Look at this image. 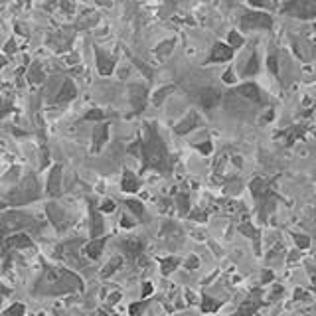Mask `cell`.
I'll return each instance as SVG.
<instances>
[{
	"label": "cell",
	"instance_id": "obj_15",
	"mask_svg": "<svg viewBox=\"0 0 316 316\" xmlns=\"http://www.w3.org/2000/svg\"><path fill=\"white\" fill-rule=\"evenodd\" d=\"M221 301H214L212 296H202V310L203 312H215L221 308Z\"/></svg>",
	"mask_w": 316,
	"mask_h": 316
},
{
	"label": "cell",
	"instance_id": "obj_5",
	"mask_svg": "<svg viewBox=\"0 0 316 316\" xmlns=\"http://www.w3.org/2000/svg\"><path fill=\"white\" fill-rule=\"evenodd\" d=\"M235 95H239V97L255 103V105H265L267 103L265 93L259 89V85H255L251 81H249V83H243L239 87H235Z\"/></svg>",
	"mask_w": 316,
	"mask_h": 316
},
{
	"label": "cell",
	"instance_id": "obj_18",
	"mask_svg": "<svg viewBox=\"0 0 316 316\" xmlns=\"http://www.w3.org/2000/svg\"><path fill=\"white\" fill-rule=\"evenodd\" d=\"M103 243H105V239H95V241H91V243H89V247H87V249H85L89 257H99V253H101Z\"/></svg>",
	"mask_w": 316,
	"mask_h": 316
},
{
	"label": "cell",
	"instance_id": "obj_26",
	"mask_svg": "<svg viewBox=\"0 0 316 316\" xmlns=\"http://www.w3.org/2000/svg\"><path fill=\"white\" fill-rule=\"evenodd\" d=\"M224 81H226V83H229V85H231V83H235V73H233L231 69H229V71H226V76H224Z\"/></svg>",
	"mask_w": 316,
	"mask_h": 316
},
{
	"label": "cell",
	"instance_id": "obj_3",
	"mask_svg": "<svg viewBox=\"0 0 316 316\" xmlns=\"http://www.w3.org/2000/svg\"><path fill=\"white\" fill-rule=\"evenodd\" d=\"M239 26L243 32H251V30H271L273 28V16L259 10H247L241 16Z\"/></svg>",
	"mask_w": 316,
	"mask_h": 316
},
{
	"label": "cell",
	"instance_id": "obj_30",
	"mask_svg": "<svg viewBox=\"0 0 316 316\" xmlns=\"http://www.w3.org/2000/svg\"><path fill=\"white\" fill-rule=\"evenodd\" d=\"M304 296H306V292H303V291L294 292V299H304Z\"/></svg>",
	"mask_w": 316,
	"mask_h": 316
},
{
	"label": "cell",
	"instance_id": "obj_27",
	"mask_svg": "<svg viewBox=\"0 0 316 316\" xmlns=\"http://www.w3.org/2000/svg\"><path fill=\"white\" fill-rule=\"evenodd\" d=\"M198 263H200V261H198L196 257H190L188 261H186V267H190V269H194V267H198Z\"/></svg>",
	"mask_w": 316,
	"mask_h": 316
},
{
	"label": "cell",
	"instance_id": "obj_16",
	"mask_svg": "<svg viewBox=\"0 0 316 316\" xmlns=\"http://www.w3.org/2000/svg\"><path fill=\"white\" fill-rule=\"evenodd\" d=\"M178 265H180V259H178V257H168V259H162V263H160V267H162V273H164V275L172 273Z\"/></svg>",
	"mask_w": 316,
	"mask_h": 316
},
{
	"label": "cell",
	"instance_id": "obj_28",
	"mask_svg": "<svg viewBox=\"0 0 316 316\" xmlns=\"http://www.w3.org/2000/svg\"><path fill=\"white\" fill-rule=\"evenodd\" d=\"M101 210H105V212H113V210H115L113 202H105V203L101 206Z\"/></svg>",
	"mask_w": 316,
	"mask_h": 316
},
{
	"label": "cell",
	"instance_id": "obj_21",
	"mask_svg": "<svg viewBox=\"0 0 316 316\" xmlns=\"http://www.w3.org/2000/svg\"><path fill=\"white\" fill-rule=\"evenodd\" d=\"M126 206H128V208H131V210L135 212V214L139 215V217H140L142 214H144V208H142V203L137 202V200H128V202H126Z\"/></svg>",
	"mask_w": 316,
	"mask_h": 316
},
{
	"label": "cell",
	"instance_id": "obj_25",
	"mask_svg": "<svg viewBox=\"0 0 316 316\" xmlns=\"http://www.w3.org/2000/svg\"><path fill=\"white\" fill-rule=\"evenodd\" d=\"M198 151H202L203 154H210V152H212V142H210V140H206L203 144H198Z\"/></svg>",
	"mask_w": 316,
	"mask_h": 316
},
{
	"label": "cell",
	"instance_id": "obj_8",
	"mask_svg": "<svg viewBox=\"0 0 316 316\" xmlns=\"http://www.w3.org/2000/svg\"><path fill=\"white\" fill-rule=\"evenodd\" d=\"M261 304H263V301H261V296H259V291H253L251 296H249L247 301H243V304L239 306V310L235 312V316H253L257 310H259Z\"/></svg>",
	"mask_w": 316,
	"mask_h": 316
},
{
	"label": "cell",
	"instance_id": "obj_13",
	"mask_svg": "<svg viewBox=\"0 0 316 316\" xmlns=\"http://www.w3.org/2000/svg\"><path fill=\"white\" fill-rule=\"evenodd\" d=\"M278 137H283V139L287 140V144H291L294 140L303 139L304 137V128L303 126H291L289 131H283V133H278Z\"/></svg>",
	"mask_w": 316,
	"mask_h": 316
},
{
	"label": "cell",
	"instance_id": "obj_32",
	"mask_svg": "<svg viewBox=\"0 0 316 316\" xmlns=\"http://www.w3.org/2000/svg\"><path fill=\"white\" fill-rule=\"evenodd\" d=\"M314 30H316V24H314Z\"/></svg>",
	"mask_w": 316,
	"mask_h": 316
},
{
	"label": "cell",
	"instance_id": "obj_12",
	"mask_svg": "<svg viewBox=\"0 0 316 316\" xmlns=\"http://www.w3.org/2000/svg\"><path fill=\"white\" fill-rule=\"evenodd\" d=\"M259 69H261V63H259V55H257V51H253L251 58H249V62L247 65L243 67V77L247 79V77H253L259 73Z\"/></svg>",
	"mask_w": 316,
	"mask_h": 316
},
{
	"label": "cell",
	"instance_id": "obj_22",
	"mask_svg": "<svg viewBox=\"0 0 316 316\" xmlns=\"http://www.w3.org/2000/svg\"><path fill=\"white\" fill-rule=\"evenodd\" d=\"M269 69H271V73H273V76L277 77L278 76V67H277V55H275V53H271V55H269Z\"/></svg>",
	"mask_w": 316,
	"mask_h": 316
},
{
	"label": "cell",
	"instance_id": "obj_31",
	"mask_svg": "<svg viewBox=\"0 0 316 316\" xmlns=\"http://www.w3.org/2000/svg\"><path fill=\"white\" fill-rule=\"evenodd\" d=\"M271 278H273V275H271V273H265V277H263V285H267Z\"/></svg>",
	"mask_w": 316,
	"mask_h": 316
},
{
	"label": "cell",
	"instance_id": "obj_6",
	"mask_svg": "<svg viewBox=\"0 0 316 316\" xmlns=\"http://www.w3.org/2000/svg\"><path fill=\"white\" fill-rule=\"evenodd\" d=\"M198 101L202 105V109L212 111V109H215V105H219V101H221V91H219V89H214V87L200 89Z\"/></svg>",
	"mask_w": 316,
	"mask_h": 316
},
{
	"label": "cell",
	"instance_id": "obj_7",
	"mask_svg": "<svg viewBox=\"0 0 316 316\" xmlns=\"http://www.w3.org/2000/svg\"><path fill=\"white\" fill-rule=\"evenodd\" d=\"M233 58V50L229 48L228 44H221L217 42L214 48H212V53L208 58V63H221V62H229Z\"/></svg>",
	"mask_w": 316,
	"mask_h": 316
},
{
	"label": "cell",
	"instance_id": "obj_4",
	"mask_svg": "<svg viewBox=\"0 0 316 316\" xmlns=\"http://www.w3.org/2000/svg\"><path fill=\"white\" fill-rule=\"evenodd\" d=\"M281 10L291 14L294 18H316V0H294L281 6Z\"/></svg>",
	"mask_w": 316,
	"mask_h": 316
},
{
	"label": "cell",
	"instance_id": "obj_19",
	"mask_svg": "<svg viewBox=\"0 0 316 316\" xmlns=\"http://www.w3.org/2000/svg\"><path fill=\"white\" fill-rule=\"evenodd\" d=\"M188 206H190V200L186 194H180L178 196V208H180V214H188Z\"/></svg>",
	"mask_w": 316,
	"mask_h": 316
},
{
	"label": "cell",
	"instance_id": "obj_2",
	"mask_svg": "<svg viewBox=\"0 0 316 316\" xmlns=\"http://www.w3.org/2000/svg\"><path fill=\"white\" fill-rule=\"evenodd\" d=\"M249 190H251L253 198L257 202V208H259V217L265 221L269 212L275 210V202H277V196L273 194L271 190V184L263 180V178H253L251 184H249Z\"/></svg>",
	"mask_w": 316,
	"mask_h": 316
},
{
	"label": "cell",
	"instance_id": "obj_11",
	"mask_svg": "<svg viewBox=\"0 0 316 316\" xmlns=\"http://www.w3.org/2000/svg\"><path fill=\"white\" fill-rule=\"evenodd\" d=\"M131 99H133V105H135V109H137V113H140V109L144 107V103H146V89L137 85V87L131 89Z\"/></svg>",
	"mask_w": 316,
	"mask_h": 316
},
{
	"label": "cell",
	"instance_id": "obj_10",
	"mask_svg": "<svg viewBox=\"0 0 316 316\" xmlns=\"http://www.w3.org/2000/svg\"><path fill=\"white\" fill-rule=\"evenodd\" d=\"M239 231L243 233V235L251 237L253 245H255V251H257V255H261V241H259L261 233H259V229L255 228L251 221H241V224H239Z\"/></svg>",
	"mask_w": 316,
	"mask_h": 316
},
{
	"label": "cell",
	"instance_id": "obj_14",
	"mask_svg": "<svg viewBox=\"0 0 316 316\" xmlns=\"http://www.w3.org/2000/svg\"><path fill=\"white\" fill-rule=\"evenodd\" d=\"M139 188H140V180L133 172L126 170L125 174H123V190L125 192H137Z\"/></svg>",
	"mask_w": 316,
	"mask_h": 316
},
{
	"label": "cell",
	"instance_id": "obj_24",
	"mask_svg": "<svg viewBox=\"0 0 316 316\" xmlns=\"http://www.w3.org/2000/svg\"><path fill=\"white\" fill-rule=\"evenodd\" d=\"M172 85H170V87H164V89H160V91H158V93H156V97H154V103H156V105H158V103L162 101V99H164L166 97V93H170V91H172Z\"/></svg>",
	"mask_w": 316,
	"mask_h": 316
},
{
	"label": "cell",
	"instance_id": "obj_20",
	"mask_svg": "<svg viewBox=\"0 0 316 316\" xmlns=\"http://www.w3.org/2000/svg\"><path fill=\"white\" fill-rule=\"evenodd\" d=\"M294 243L299 245V249H306V247H310V237L296 233V235H294Z\"/></svg>",
	"mask_w": 316,
	"mask_h": 316
},
{
	"label": "cell",
	"instance_id": "obj_1",
	"mask_svg": "<svg viewBox=\"0 0 316 316\" xmlns=\"http://www.w3.org/2000/svg\"><path fill=\"white\" fill-rule=\"evenodd\" d=\"M142 156H144V168H154L158 172H170V154L166 151L164 142L154 125L144 126Z\"/></svg>",
	"mask_w": 316,
	"mask_h": 316
},
{
	"label": "cell",
	"instance_id": "obj_29",
	"mask_svg": "<svg viewBox=\"0 0 316 316\" xmlns=\"http://www.w3.org/2000/svg\"><path fill=\"white\" fill-rule=\"evenodd\" d=\"M152 292V287H151V283H146V285H144V289H142V296H148V294H151Z\"/></svg>",
	"mask_w": 316,
	"mask_h": 316
},
{
	"label": "cell",
	"instance_id": "obj_23",
	"mask_svg": "<svg viewBox=\"0 0 316 316\" xmlns=\"http://www.w3.org/2000/svg\"><path fill=\"white\" fill-rule=\"evenodd\" d=\"M146 306V301H142V303H137V304H131V308H128V312L131 316H139L142 312V308Z\"/></svg>",
	"mask_w": 316,
	"mask_h": 316
},
{
	"label": "cell",
	"instance_id": "obj_9",
	"mask_svg": "<svg viewBox=\"0 0 316 316\" xmlns=\"http://www.w3.org/2000/svg\"><path fill=\"white\" fill-rule=\"evenodd\" d=\"M200 123H202L200 115L196 113V111H190V113L186 115V119H182V121L176 125V133L178 135H186V133H190L192 128L200 126Z\"/></svg>",
	"mask_w": 316,
	"mask_h": 316
},
{
	"label": "cell",
	"instance_id": "obj_17",
	"mask_svg": "<svg viewBox=\"0 0 316 316\" xmlns=\"http://www.w3.org/2000/svg\"><path fill=\"white\" fill-rule=\"evenodd\" d=\"M243 36H239V32H229V36H228V46L231 48V50L235 51L237 48H241L243 46Z\"/></svg>",
	"mask_w": 316,
	"mask_h": 316
}]
</instances>
